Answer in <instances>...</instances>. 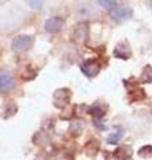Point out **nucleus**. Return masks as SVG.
<instances>
[{
    "label": "nucleus",
    "mask_w": 152,
    "mask_h": 160,
    "mask_svg": "<svg viewBox=\"0 0 152 160\" xmlns=\"http://www.w3.org/2000/svg\"><path fill=\"white\" fill-rule=\"evenodd\" d=\"M33 46V38L29 36V35H20V36H16L12 40L11 48L13 52H25L28 51L29 48Z\"/></svg>",
    "instance_id": "f257e3e1"
},
{
    "label": "nucleus",
    "mask_w": 152,
    "mask_h": 160,
    "mask_svg": "<svg viewBox=\"0 0 152 160\" xmlns=\"http://www.w3.org/2000/svg\"><path fill=\"white\" fill-rule=\"evenodd\" d=\"M15 88V78L8 69L0 71V92L7 93Z\"/></svg>",
    "instance_id": "f03ea898"
},
{
    "label": "nucleus",
    "mask_w": 152,
    "mask_h": 160,
    "mask_svg": "<svg viewBox=\"0 0 152 160\" xmlns=\"http://www.w3.org/2000/svg\"><path fill=\"white\" fill-rule=\"evenodd\" d=\"M132 9L129 7H116L115 9L111 11V18H112L115 22H124V20H128L132 18Z\"/></svg>",
    "instance_id": "7ed1b4c3"
},
{
    "label": "nucleus",
    "mask_w": 152,
    "mask_h": 160,
    "mask_svg": "<svg viewBox=\"0 0 152 160\" xmlns=\"http://www.w3.org/2000/svg\"><path fill=\"white\" fill-rule=\"evenodd\" d=\"M82 72L88 78H95L100 71V63L96 60H85L82 64Z\"/></svg>",
    "instance_id": "20e7f679"
},
{
    "label": "nucleus",
    "mask_w": 152,
    "mask_h": 160,
    "mask_svg": "<svg viewBox=\"0 0 152 160\" xmlns=\"http://www.w3.org/2000/svg\"><path fill=\"white\" fill-rule=\"evenodd\" d=\"M63 24H64L63 19H60L59 16H52V18L47 19V22L44 24V28H45V31L49 33H56L63 28Z\"/></svg>",
    "instance_id": "39448f33"
},
{
    "label": "nucleus",
    "mask_w": 152,
    "mask_h": 160,
    "mask_svg": "<svg viewBox=\"0 0 152 160\" xmlns=\"http://www.w3.org/2000/svg\"><path fill=\"white\" fill-rule=\"evenodd\" d=\"M69 98H71V93L68 89L62 88V89H58L56 92L53 93V99H55V104L58 107H64L69 103Z\"/></svg>",
    "instance_id": "423d86ee"
},
{
    "label": "nucleus",
    "mask_w": 152,
    "mask_h": 160,
    "mask_svg": "<svg viewBox=\"0 0 152 160\" xmlns=\"http://www.w3.org/2000/svg\"><path fill=\"white\" fill-rule=\"evenodd\" d=\"M114 55L118 59H124V60H127L128 58H131V49H129V47L127 46H124V43H119L118 46H116V48H115V51H114Z\"/></svg>",
    "instance_id": "0eeeda50"
},
{
    "label": "nucleus",
    "mask_w": 152,
    "mask_h": 160,
    "mask_svg": "<svg viewBox=\"0 0 152 160\" xmlns=\"http://www.w3.org/2000/svg\"><path fill=\"white\" fill-rule=\"evenodd\" d=\"M115 156L120 160H128L132 156V149L128 146H121L115 151Z\"/></svg>",
    "instance_id": "6e6552de"
},
{
    "label": "nucleus",
    "mask_w": 152,
    "mask_h": 160,
    "mask_svg": "<svg viewBox=\"0 0 152 160\" xmlns=\"http://www.w3.org/2000/svg\"><path fill=\"white\" fill-rule=\"evenodd\" d=\"M121 136H123V129H121V128H118L116 131H114V132L108 136L107 142H108V144H116V143H118L119 140L121 139Z\"/></svg>",
    "instance_id": "1a4fd4ad"
},
{
    "label": "nucleus",
    "mask_w": 152,
    "mask_h": 160,
    "mask_svg": "<svg viewBox=\"0 0 152 160\" xmlns=\"http://www.w3.org/2000/svg\"><path fill=\"white\" fill-rule=\"evenodd\" d=\"M83 128H84L83 122H73V123H71V126H69V132L73 133L75 136H78V135L82 133Z\"/></svg>",
    "instance_id": "9d476101"
},
{
    "label": "nucleus",
    "mask_w": 152,
    "mask_h": 160,
    "mask_svg": "<svg viewBox=\"0 0 152 160\" xmlns=\"http://www.w3.org/2000/svg\"><path fill=\"white\" fill-rule=\"evenodd\" d=\"M80 29H82V26H78V28L75 29V32L72 35V39L75 40V42H83V40L85 39V36H87V29H84L83 32L80 31Z\"/></svg>",
    "instance_id": "9b49d317"
},
{
    "label": "nucleus",
    "mask_w": 152,
    "mask_h": 160,
    "mask_svg": "<svg viewBox=\"0 0 152 160\" xmlns=\"http://www.w3.org/2000/svg\"><path fill=\"white\" fill-rule=\"evenodd\" d=\"M98 3L103 8L107 9V11H112V9H115L116 7H118L116 0H98Z\"/></svg>",
    "instance_id": "f8f14e48"
},
{
    "label": "nucleus",
    "mask_w": 152,
    "mask_h": 160,
    "mask_svg": "<svg viewBox=\"0 0 152 160\" xmlns=\"http://www.w3.org/2000/svg\"><path fill=\"white\" fill-rule=\"evenodd\" d=\"M141 82L144 83H152V67L147 66L143 71V75H141Z\"/></svg>",
    "instance_id": "ddd939ff"
},
{
    "label": "nucleus",
    "mask_w": 152,
    "mask_h": 160,
    "mask_svg": "<svg viewBox=\"0 0 152 160\" xmlns=\"http://www.w3.org/2000/svg\"><path fill=\"white\" fill-rule=\"evenodd\" d=\"M139 155L141 158H151L152 156V146H145L139 149Z\"/></svg>",
    "instance_id": "4468645a"
},
{
    "label": "nucleus",
    "mask_w": 152,
    "mask_h": 160,
    "mask_svg": "<svg viewBox=\"0 0 152 160\" xmlns=\"http://www.w3.org/2000/svg\"><path fill=\"white\" fill-rule=\"evenodd\" d=\"M27 3H28V6L31 8L40 9L43 7V4H44V0H27Z\"/></svg>",
    "instance_id": "2eb2a0df"
},
{
    "label": "nucleus",
    "mask_w": 152,
    "mask_h": 160,
    "mask_svg": "<svg viewBox=\"0 0 152 160\" xmlns=\"http://www.w3.org/2000/svg\"><path fill=\"white\" fill-rule=\"evenodd\" d=\"M91 115H94V116H96V118H101L104 115V111L100 107L96 106L94 108H91Z\"/></svg>",
    "instance_id": "dca6fc26"
},
{
    "label": "nucleus",
    "mask_w": 152,
    "mask_h": 160,
    "mask_svg": "<svg viewBox=\"0 0 152 160\" xmlns=\"http://www.w3.org/2000/svg\"><path fill=\"white\" fill-rule=\"evenodd\" d=\"M59 160H69V159H67V158H60Z\"/></svg>",
    "instance_id": "f3484780"
}]
</instances>
